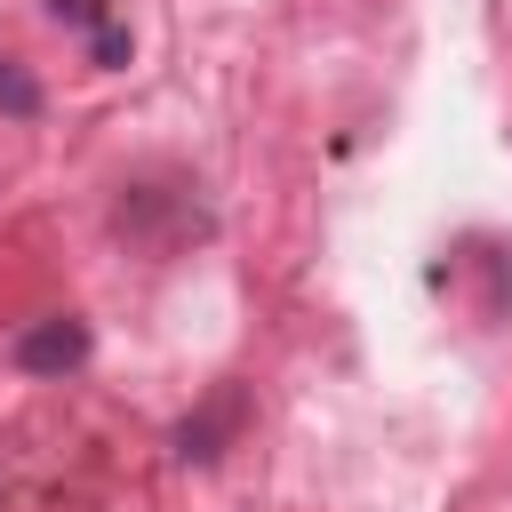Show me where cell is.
<instances>
[{
    "mask_svg": "<svg viewBox=\"0 0 512 512\" xmlns=\"http://www.w3.org/2000/svg\"><path fill=\"white\" fill-rule=\"evenodd\" d=\"M80 360H88V320H72V312L32 320L16 336V368H32V376H72Z\"/></svg>",
    "mask_w": 512,
    "mask_h": 512,
    "instance_id": "obj_1",
    "label": "cell"
},
{
    "mask_svg": "<svg viewBox=\"0 0 512 512\" xmlns=\"http://www.w3.org/2000/svg\"><path fill=\"white\" fill-rule=\"evenodd\" d=\"M0 112H8V120H32V112H40V80H32L24 64H8V56H0Z\"/></svg>",
    "mask_w": 512,
    "mask_h": 512,
    "instance_id": "obj_2",
    "label": "cell"
},
{
    "mask_svg": "<svg viewBox=\"0 0 512 512\" xmlns=\"http://www.w3.org/2000/svg\"><path fill=\"white\" fill-rule=\"evenodd\" d=\"M56 8V24H80V32H112L104 24V0H48Z\"/></svg>",
    "mask_w": 512,
    "mask_h": 512,
    "instance_id": "obj_3",
    "label": "cell"
}]
</instances>
